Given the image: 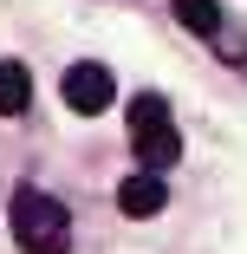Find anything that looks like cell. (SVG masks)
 <instances>
[{"label": "cell", "mask_w": 247, "mask_h": 254, "mask_svg": "<svg viewBox=\"0 0 247 254\" xmlns=\"http://www.w3.org/2000/svg\"><path fill=\"white\" fill-rule=\"evenodd\" d=\"M176 20L189 26V33H202V39H221V7H215V0H176Z\"/></svg>", "instance_id": "8992f818"}, {"label": "cell", "mask_w": 247, "mask_h": 254, "mask_svg": "<svg viewBox=\"0 0 247 254\" xmlns=\"http://www.w3.org/2000/svg\"><path fill=\"white\" fill-rule=\"evenodd\" d=\"M26 98H33V78L20 59H0V118H20L26 111Z\"/></svg>", "instance_id": "5b68a950"}, {"label": "cell", "mask_w": 247, "mask_h": 254, "mask_svg": "<svg viewBox=\"0 0 247 254\" xmlns=\"http://www.w3.org/2000/svg\"><path fill=\"white\" fill-rule=\"evenodd\" d=\"M7 222H13V241L26 254H65L72 248V215H65V202L46 195V189H13Z\"/></svg>", "instance_id": "6da1fadb"}, {"label": "cell", "mask_w": 247, "mask_h": 254, "mask_svg": "<svg viewBox=\"0 0 247 254\" xmlns=\"http://www.w3.org/2000/svg\"><path fill=\"white\" fill-rule=\"evenodd\" d=\"M59 91H65V105L72 111H85V118H98V111H111V98H117V78L98 65V59H78L65 78H59Z\"/></svg>", "instance_id": "3957f363"}, {"label": "cell", "mask_w": 247, "mask_h": 254, "mask_svg": "<svg viewBox=\"0 0 247 254\" xmlns=\"http://www.w3.org/2000/svg\"><path fill=\"white\" fill-rule=\"evenodd\" d=\"M130 150H137V163H143V170H156V176L182 157V137H176L169 105H163L156 91H143L137 105H130Z\"/></svg>", "instance_id": "7a4b0ae2"}, {"label": "cell", "mask_w": 247, "mask_h": 254, "mask_svg": "<svg viewBox=\"0 0 247 254\" xmlns=\"http://www.w3.org/2000/svg\"><path fill=\"white\" fill-rule=\"evenodd\" d=\"M163 202H169V189H163V176H156V170H137V176H124V183H117V209H124L130 222L156 215Z\"/></svg>", "instance_id": "277c9868"}]
</instances>
